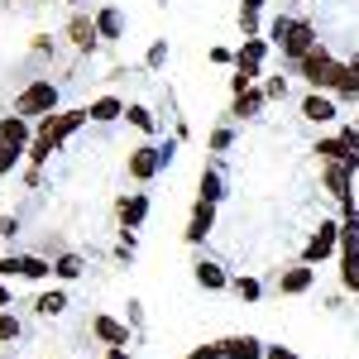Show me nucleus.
Returning a JSON list of instances; mask_svg holds the SVG:
<instances>
[{"mask_svg":"<svg viewBox=\"0 0 359 359\" xmlns=\"http://www.w3.org/2000/svg\"><path fill=\"white\" fill-rule=\"evenodd\" d=\"M86 120V111H62V115H43V125H39V139H34V144H29V163L39 168L43 163V158H48V154H53L57 144H62V139L72 135V130H77V125H82Z\"/></svg>","mask_w":359,"mask_h":359,"instance_id":"1","label":"nucleus"},{"mask_svg":"<svg viewBox=\"0 0 359 359\" xmlns=\"http://www.w3.org/2000/svg\"><path fill=\"white\" fill-rule=\"evenodd\" d=\"M297 67H302V77L316 86V91H335V86H340V77H345V67H340V62H335L326 48H311V53H302V57H297Z\"/></svg>","mask_w":359,"mask_h":359,"instance_id":"2","label":"nucleus"},{"mask_svg":"<svg viewBox=\"0 0 359 359\" xmlns=\"http://www.w3.org/2000/svg\"><path fill=\"white\" fill-rule=\"evenodd\" d=\"M273 39L283 43V53H287V57H302V53L316 48V29H311V25H292V20H278Z\"/></svg>","mask_w":359,"mask_h":359,"instance_id":"3","label":"nucleus"},{"mask_svg":"<svg viewBox=\"0 0 359 359\" xmlns=\"http://www.w3.org/2000/svg\"><path fill=\"white\" fill-rule=\"evenodd\" d=\"M57 106V86L53 82H34L20 91V101H15V115H48Z\"/></svg>","mask_w":359,"mask_h":359,"instance_id":"4","label":"nucleus"},{"mask_svg":"<svg viewBox=\"0 0 359 359\" xmlns=\"http://www.w3.org/2000/svg\"><path fill=\"white\" fill-rule=\"evenodd\" d=\"M335 245H340V225H335V221H321V230L306 240V264H321V259H331Z\"/></svg>","mask_w":359,"mask_h":359,"instance_id":"5","label":"nucleus"},{"mask_svg":"<svg viewBox=\"0 0 359 359\" xmlns=\"http://www.w3.org/2000/svg\"><path fill=\"white\" fill-rule=\"evenodd\" d=\"M211 225H216V201L196 196V206H192V221H187V245H201V240L211 235Z\"/></svg>","mask_w":359,"mask_h":359,"instance_id":"6","label":"nucleus"},{"mask_svg":"<svg viewBox=\"0 0 359 359\" xmlns=\"http://www.w3.org/2000/svg\"><path fill=\"white\" fill-rule=\"evenodd\" d=\"M158 168H163V149H149V144H144V149L130 154V177H139V182H149Z\"/></svg>","mask_w":359,"mask_h":359,"instance_id":"7","label":"nucleus"},{"mask_svg":"<svg viewBox=\"0 0 359 359\" xmlns=\"http://www.w3.org/2000/svg\"><path fill=\"white\" fill-rule=\"evenodd\" d=\"M67 39H72L82 53H91V48H96V39H101V29H96V20H91V15H72V25H67Z\"/></svg>","mask_w":359,"mask_h":359,"instance_id":"8","label":"nucleus"},{"mask_svg":"<svg viewBox=\"0 0 359 359\" xmlns=\"http://www.w3.org/2000/svg\"><path fill=\"white\" fill-rule=\"evenodd\" d=\"M221 359H264V345L254 335H230L221 340Z\"/></svg>","mask_w":359,"mask_h":359,"instance_id":"9","label":"nucleus"},{"mask_svg":"<svg viewBox=\"0 0 359 359\" xmlns=\"http://www.w3.org/2000/svg\"><path fill=\"white\" fill-rule=\"evenodd\" d=\"M302 115L306 120H316V125H326V120H335V106H331V96H321V91H311L302 101Z\"/></svg>","mask_w":359,"mask_h":359,"instance_id":"10","label":"nucleus"},{"mask_svg":"<svg viewBox=\"0 0 359 359\" xmlns=\"http://www.w3.org/2000/svg\"><path fill=\"white\" fill-rule=\"evenodd\" d=\"M306 287H311V269H306V264L278 273V292H306Z\"/></svg>","mask_w":359,"mask_h":359,"instance_id":"11","label":"nucleus"},{"mask_svg":"<svg viewBox=\"0 0 359 359\" xmlns=\"http://www.w3.org/2000/svg\"><path fill=\"white\" fill-rule=\"evenodd\" d=\"M0 139H5V144H15V149H25V144H29L25 115H5V120H0Z\"/></svg>","mask_w":359,"mask_h":359,"instance_id":"12","label":"nucleus"},{"mask_svg":"<svg viewBox=\"0 0 359 359\" xmlns=\"http://www.w3.org/2000/svg\"><path fill=\"white\" fill-rule=\"evenodd\" d=\"M144 211H149V201H144V196H125V201H120V225H125V235H130V230H135L139 221H144Z\"/></svg>","mask_w":359,"mask_h":359,"instance_id":"13","label":"nucleus"},{"mask_svg":"<svg viewBox=\"0 0 359 359\" xmlns=\"http://www.w3.org/2000/svg\"><path fill=\"white\" fill-rule=\"evenodd\" d=\"M91 331L101 335L106 345H130V331H125L120 321H111V316H96V321H91Z\"/></svg>","mask_w":359,"mask_h":359,"instance_id":"14","label":"nucleus"},{"mask_svg":"<svg viewBox=\"0 0 359 359\" xmlns=\"http://www.w3.org/2000/svg\"><path fill=\"white\" fill-rule=\"evenodd\" d=\"M264 101H269V96H264V91H254V86H249V91H240V96H235V106H230V115H235V120H249V115L259 111V106H264Z\"/></svg>","mask_w":359,"mask_h":359,"instance_id":"15","label":"nucleus"},{"mask_svg":"<svg viewBox=\"0 0 359 359\" xmlns=\"http://www.w3.org/2000/svg\"><path fill=\"white\" fill-rule=\"evenodd\" d=\"M86 115H91V120H101V125H111L115 115H125V106H120L115 96H101V101H91V106H86Z\"/></svg>","mask_w":359,"mask_h":359,"instance_id":"16","label":"nucleus"},{"mask_svg":"<svg viewBox=\"0 0 359 359\" xmlns=\"http://www.w3.org/2000/svg\"><path fill=\"white\" fill-rule=\"evenodd\" d=\"M316 154H321V163H345V158H359V154H350V149H345V139H321V144H316Z\"/></svg>","mask_w":359,"mask_h":359,"instance_id":"17","label":"nucleus"},{"mask_svg":"<svg viewBox=\"0 0 359 359\" xmlns=\"http://www.w3.org/2000/svg\"><path fill=\"white\" fill-rule=\"evenodd\" d=\"M340 283L359 287V245H345V264H340Z\"/></svg>","mask_w":359,"mask_h":359,"instance_id":"18","label":"nucleus"},{"mask_svg":"<svg viewBox=\"0 0 359 359\" xmlns=\"http://www.w3.org/2000/svg\"><path fill=\"white\" fill-rule=\"evenodd\" d=\"M196 283H201V287H211V292H221V287H225L221 264H206V259H201V264H196Z\"/></svg>","mask_w":359,"mask_h":359,"instance_id":"19","label":"nucleus"},{"mask_svg":"<svg viewBox=\"0 0 359 359\" xmlns=\"http://www.w3.org/2000/svg\"><path fill=\"white\" fill-rule=\"evenodd\" d=\"M20 273H25V278H48V273H53V264L39 259V254H20Z\"/></svg>","mask_w":359,"mask_h":359,"instance_id":"20","label":"nucleus"},{"mask_svg":"<svg viewBox=\"0 0 359 359\" xmlns=\"http://www.w3.org/2000/svg\"><path fill=\"white\" fill-rule=\"evenodd\" d=\"M96 29H101V39H120V10H111V5H106V10H101V15H96Z\"/></svg>","mask_w":359,"mask_h":359,"instance_id":"21","label":"nucleus"},{"mask_svg":"<svg viewBox=\"0 0 359 359\" xmlns=\"http://www.w3.org/2000/svg\"><path fill=\"white\" fill-rule=\"evenodd\" d=\"M340 96H350V101H359V57L345 67V77H340V86H335Z\"/></svg>","mask_w":359,"mask_h":359,"instance_id":"22","label":"nucleus"},{"mask_svg":"<svg viewBox=\"0 0 359 359\" xmlns=\"http://www.w3.org/2000/svg\"><path fill=\"white\" fill-rule=\"evenodd\" d=\"M62 306H67V292H43L39 297V316H57Z\"/></svg>","mask_w":359,"mask_h":359,"instance_id":"23","label":"nucleus"},{"mask_svg":"<svg viewBox=\"0 0 359 359\" xmlns=\"http://www.w3.org/2000/svg\"><path fill=\"white\" fill-rule=\"evenodd\" d=\"M201 196H206V201H221V177H216V172H211V168H206V172H201Z\"/></svg>","mask_w":359,"mask_h":359,"instance_id":"24","label":"nucleus"},{"mask_svg":"<svg viewBox=\"0 0 359 359\" xmlns=\"http://www.w3.org/2000/svg\"><path fill=\"white\" fill-rule=\"evenodd\" d=\"M82 273V259H77V254H62V259H57V278H77Z\"/></svg>","mask_w":359,"mask_h":359,"instance_id":"25","label":"nucleus"},{"mask_svg":"<svg viewBox=\"0 0 359 359\" xmlns=\"http://www.w3.org/2000/svg\"><path fill=\"white\" fill-rule=\"evenodd\" d=\"M20 154H25V149H15V144H0V172H10V168L20 163Z\"/></svg>","mask_w":359,"mask_h":359,"instance_id":"26","label":"nucleus"},{"mask_svg":"<svg viewBox=\"0 0 359 359\" xmlns=\"http://www.w3.org/2000/svg\"><path fill=\"white\" fill-rule=\"evenodd\" d=\"M15 335H20V321L10 311H0V340H15Z\"/></svg>","mask_w":359,"mask_h":359,"instance_id":"27","label":"nucleus"},{"mask_svg":"<svg viewBox=\"0 0 359 359\" xmlns=\"http://www.w3.org/2000/svg\"><path fill=\"white\" fill-rule=\"evenodd\" d=\"M264 96H269V101H283V96H287V77H273V82L264 86Z\"/></svg>","mask_w":359,"mask_h":359,"instance_id":"28","label":"nucleus"},{"mask_svg":"<svg viewBox=\"0 0 359 359\" xmlns=\"http://www.w3.org/2000/svg\"><path fill=\"white\" fill-rule=\"evenodd\" d=\"M125 115H130V120H135L139 130H154V115L144 111V106H130V111H125Z\"/></svg>","mask_w":359,"mask_h":359,"instance_id":"29","label":"nucleus"},{"mask_svg":"<svg viewBox=\"0 0 359 359\" xmlns=\"http://www.w3.org/2000/svg\"><path fill=\"white\" fill-rule=\"evenodd\" d=\"M235 292H240L245 302H254V297H259V283H254V278H240V283H235Z\"/></svg>","mask_w":359,"mask_h":359,"instance_id":"30","label":"nucleus"},{"mask_svg":"<svg viewBox=\"0 0 359 359\" xmlns=\"http://www.w3.org/2000/svg\"><path fill=\"white\" fill-rule=\"evenodd\" d=\"M264 48H269V43H264V39H249L245 48H240V57H254V62H259V57H264Z\"/></svg>","mask_w":359,"mask_h":359,"instance_id":"31","label":"nucleus"},{"mask_svg":"<svg viewBox=\"0 0 359 359\" xmlns=\"http://www.w3.org/2000/svg\"><path fill=\"white\" fill-rule=\"evenodd\" d=\"M20 273V254H5V259H0V278H15Z\"/></svg>","mask_w":359,"mask_h":359,"instance_id":"32","label":"nucleus"},{"mask_svg":"<svg viewBox=\"0 0 359 359\" xmlns=\"http://www.w3.org/2000/svg\"><path fill=\"white\" fill-rule=\"evenodd\" d=\"M20 235V221L15 216H0V240H15Z\"/></svg>","mask_w":359,"mask_h":359,"instance_id":"33","label":"nucleus"},{"mask_svg":"<svg viewBox=\"0 0 359 359\" xmlns=\"http://www.w3.org/2000/svg\"><path fill=\"white\" fill-rule=\"evenodd\" d=\"M163 57H168V43H154V48H149V67H158Z\"/></svg>","mask_w":359,"mask_h":359,"instance_id":"34","label":"nucleus"},{"mask_svg":"<svg viewBox=\"0 0 359 359\" xmlns=\"http://www.w3.org/2000/svg\"><path fill=\"white\" fill-rule=\"evenodd\" d=\"M211 149H216V154H221V149H230V130H216V135H211Z\"/></svg>","mask_w":359,"mask_h":359,"instance_id":"35","label":"nucleus"},{"mask_svg":"<svg viewBox=\"0 0 359 359\" xmlns=\"http://www.w3.org/2000/svg\"><path fill=\"white\" fill-rule=\"evenodd\" d=\"M187 359H221V345H206V350H192Z\"/></svg>","mask_w":359,"mask_h":359,"instance_id":"36","label":"nucleus"},{"mask_svg":"<svg viewBox=\"0 0 359 359\" xmlns=\"http://www.w3.org/2000/svg\"><path fill=\"white\" fill-rule=\"evenodd\" d=\"M340 139H345V149H350V154H359V130H345Z\"/></svg>","mask_w":359,"mask_h":359,"instance_id":"37","label":"nucleus"},{"mask_svg":"<svg viewBox=\"0 0 359 359\" xmlns=\"http://www.w3.org/2000/svg\"><path fill=\"white\" fill-rule=\"evenodd\" d=\"M264 359H292V355H287L283 345H264Z\"/></svg>","mask_w":359,"mask_h":359,"instance_id":"38","label":"nucleus"},{"mask_svg":"<svg viewBox=\"0 0 359 359\" xmlns=\"http://www.w3.org/2000/svg\"><path fill=\"white\" fill-rule=\"evenodd\" d=\"M111 359H130V350H125V345H115V350H111Z\"/></svg>","mask_w":359,"mask_h":359,"instance_id":"39","label":"nucleus"},{"mask_svg":"<svg viewBox=\"0 0 359 359\" xmlns=\"http://www.w3.org/2000/svg\"><path fill=\"white\" fill-rule=\"evenodd\" d=\"M5 302H10V287H0V306H5Z\"/></svg>","mask_w":359,"mask_h":359,"instance_id":"40","label":"nucleus"},{"mask_svg":"<svg viewBox=\"0 0 359 359\" xmlns=\"http://www.w3.org/2000/svg\"><path fill=\"white\" fill-rule=\"evenodd\" d=\"M259 5H264V0H245V10H259Z\"/></svg>","mask_w":359,"mask_h":359,"instance_id":"41","label":"nucleus"},{"mask_svg":"<svg viewBox=\"0 0 359 359\" xmlns=\"http://www.w3.org/2000/svg\"><path fill=\"white\" fill-rule=\"evenodd\" d=\"M67 5H82V0H67Z\"/></svg>","mask_w":359,"mask_h":359,"instance_id":"42","label":"nucleus"},{"mask_svg":"<svg viewBox=\"0 0 359 359\" xmlns=\"http://www.w3.org/2000/svg\"><path fill=\"white\" fill-rule=\"evenodd\" d=\"M0 144H5V139H0Z\"/></svg>","mask_w":359,"mask_h":359,"instance_id":"43","label":"nucleus"}]
</instances>
